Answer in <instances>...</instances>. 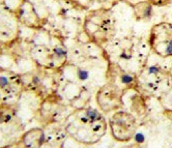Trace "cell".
Here are the masks:
<instances>
[{
  "mask_svg": "<svg viewBox=\"0 0 172 148\" xmlns=\"http://www.w3.org/2000/svg\"><path fill=\"white\" fill-rule=\"evenodd\" d=\"M9 86V80L5 76H0V88L5 89Z\"/></svg>",
  "mask_w": 172,
  "mask_h": 148,
  "instance_id": "cell-6",
  "label": "cell"
},
{
  "mask_svg": "<svg viewBox=\"0 0 172 148\" xmlns=\"http://www.w3.org/2000/svg\"><path fill=\"white\" fill-rule=\"evenodd\" d=\"M120 80H121V83H122V84L128 85V84H132L133 81H134V78H133L131 75L124 74L120 77Z\"/></svg>",
  "mask_w": 172,
  "mask_h": 148,
  "instance_id": "cell-5",
  "label": "cell"
},
{
  "mask_svg": "<svg viewBox=\"0 0 172 148\" xmlns=\"http://www.w3.org/2000/svg\"><path fill=\"white\" fill-rule=\"evenodd\" d=\"M79 124L69 133L74 138L84 144H93L100 141L106 131V122L102 114L92 108L83 110V113L78 116Z\"/></svg>",
  "mask_w": 172,
  "mask_h": 148,
  "instance_id": "cell-1",
  "label": "cell"
},
{
  "mask_svg": "<svg viewBox=\"0 0 172 148\" xmlns=\"http://www.w3.org/2000/svg\"><path fill=\"white\" fill-rule=\"evenodd\" d=\"M24 143L28 148H40L44 143V134L40 130H32L24 136Z\"/></svg>",
  "mask_w": 172,
  "mask_h": 148,
  "instance_id": "cell-4",
  "label": "cell"
},
{
  "mask_svg": "<svg viewBox=\"0 0 172 148\" xmlns=\"http://www.w3.org/2000/svg\"><path fill=\"white\" fill-rule=\"evenodd\" d=\"M165 35L161 32H153L155 34L162 36L161 38H155L153 40V48L155 52L164 57L172 55V24H163Z\"/></svg>",
  "mask_w": 172,
  "mask_h": 148,
  "instance_id": "cell-3",
  "label": "cell"
},
{
  "mask_svg": "<svg viewBox=\"0 0 172 148\" xmlns=\"http://www.w3.org/2000/svg\"><path fill=\"white\" fill-rule=\"evenodd\" d=\"M112 135L120 142H126L135 136V119L128 113H117L110 119Z\"/></svg>",
  "mask_w": 172,
  "mask_h": 148,
  "instance_id": "cell-2",
  "label": "cell"
},
{
  "mask_svg": "<svg viewBox=\"0 0 172 148\" xmlns=\"http://www.w3.org/2000/svg\"><path fill=\"white\" fill-rule=\"evenodd\" d=\"M77 76L78 78H79V80H81V81H84V80H86L87 78H88V73L85 71V69H82V68H79L77 71Z\"/></svg>",
  "mask_w": 172,
  "mask_h": 148,
  "instance_id": "cell-7",
  "label": "cell"
}]
</instances>
